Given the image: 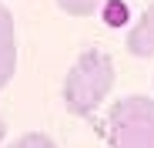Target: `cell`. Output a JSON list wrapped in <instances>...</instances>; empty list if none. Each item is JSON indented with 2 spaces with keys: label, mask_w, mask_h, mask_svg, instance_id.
Returning a JSON list of instances; mask_svg holds the SVG:
<instances>
[{
  "label": "cell",
  "mask_w": 154,
  "mask_h": 148,
  "mask_svg": "<svg viewBox=\"0 0 154 148\" xmlns=\"http://www.w3.org/2000/svg\"><path fill=\"white\" fill-rule=\"evenodd\" d=\"M17 71V40L14 34H0V88H4Z\"/></svg>",
  "instance_id": "obj_4"
},
{
  "label": "cell",
  "mask_w": 154,
  "mask_h": 148,
  "mask_svg": "<svg viewBox=\"0 0 154 148\" xmlns=\"http://www.w3.org/2000/svg\"><path fill=\"white\" fill-rule=\"evenodd\" d=\"M124 44H127V51L134 57H154V4L137 17V24L131 27Z\"/></svg>",
  "instance_id": "obj_3"
},
{
  "label": "cell",
  "mask_w": 154,
  "mask_h": 148,
  "mask_svg": "<svg viewBox=\"0 0 154 148\" xmlns=\"http://www.w3.org/2000/svg\"><path fill=\"white\" fill-rule=\"evenodd\" d=\"M107 145L111 148H154V98L131 94L111 105Z\"/></svg>",
  "instance_id": "obj_2"
},
{
  "label": "cell",
  "mask_w": 154,
  "mask_h": 148,
  "mask_svg": "<svg viewBox=\"0 0 154 148\" xmlns=\"http://www.w3.org/2000/svg\"><path fill=\"white\" fill-rule=\"evenodd\" d=\"M104 4H107V0H57V7H60L64 14H70V17H91V14H97Z\"/></svg>",
  "instance_id": "obj_5"
},
{
  "label": "cell",
  "mask_w": 154,
  "mask_h": 148,
  "mask_svg": "<svg viewBox=\"0 0 154 148\" xmlns=\"http://www.w3.org/2000/svg\"><path fill=\"white\" fill-rule=\"evenodd\" d=\"M114 88V61L104 51H84L64 78V105L70 114H94Z\"/></svg>",
  "instance_id": "obj_1"
},
{
  "label": "cell",
  "mask_w": 154,
  "mask_h": 148,
  "mask_svg": "<svg viewBox=\"0 0 154 148\" xmlns=\"http://www.w3.org/2000/svg\"><path fill=\"white\" fill-rule=\"evenodd\" d=\"M10 148H57V141L44 135V131H27V135H20Z\"/></svg>",
  "instance_id": "obj_6"
},
{
  "label": "cell",
  "mask_w": 154,
  "mask_h": 148,
  "mask_svg": "<svg viewBox=\"0 0 154 148\" xmlns=\"http://www.w3.org/2000/svg\"><path fill=\"white\" fill-rule=\"evenodd\" d=\"M4 135H7V121L0 118V141H4Z\"/></svg>",
  "instance_id": "obj_8"
},
{
  "label": "cell",
  "mask_w": 154,
  "mask_h": 148,
  "mask_svg": "<svg viewBox=\"0 0 154 148\" xmlns=\"http://www.w3.org/2000/svg\"><path fill=\"white\" fill-rule=\"evenodd\" d=\"M0 34H14V14L0 4Z\"/></svg>",
  "instance_id": "obj_7"
}]
</instances>
